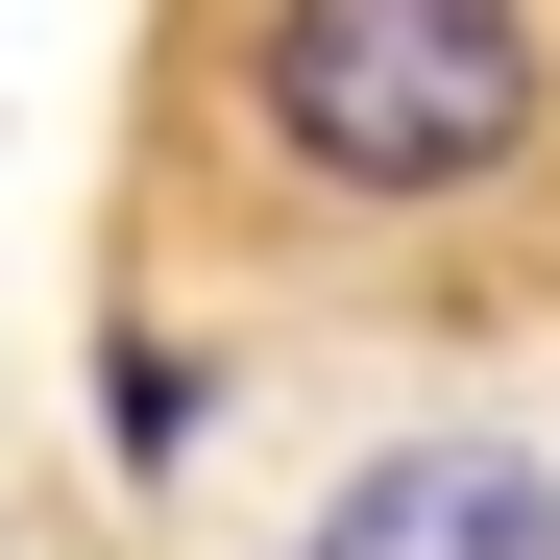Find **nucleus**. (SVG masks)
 <instances>
[{"instance_id": "nucleus-1", "label": "nucleus", "mask_w": 560, "mask_h": 560, "mask_svg": "<svg viewBox=\"0 0 560 560\" xmlns=\"http://www.w3.org/2000/svg\"><path fill=\"white\" fill-rule=\"evenodd\" d=\"M122 244L268 341H560V0H147Z\"/></svg>"}, {"instance_id": "nucleus-2", "label": "nucleus", "mask_w": 560, "mask_h": 560, "mask_svg": "<svg viewBox=\"0 0 560 560\" xmlns=\"http://www.w3.org/2000/svg\"><path fill=\"white\" fill-rule=\"evenodd\" d=\"M244 560H560V439L536 415H365L244 512Z\"/></svg>"}]
</instances>
